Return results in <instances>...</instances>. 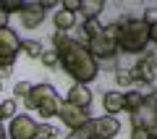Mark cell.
<instances>
[{
	"label": "cell",
	"instance_id": "32",
	"mask_svg": "<svg viewBox=\"0 0 157 139\" xmlns=\"http://www.w3.org/2000/svg\"><path fill=\"white\" fill-rule=\"evenodd\" d=\"M149 42L157 45V24H155V26H149Z\"/></svg>",
	"mask_w": 157,
	"mask_h": 139
},
{
	"label": "cell",
	"instance_id": "18",
	"mask_svg": "<svg viewBox=\"0 0 157 139\" xmlns=\"http://www.w3.org/2000/svg\"><path fill=\"white\" fill-rule=\"evenodd\" d=\"M141 102H144V95L141 92H123V110L134 113Z\"/></svg>",
	"mask_w": 157,
	"mask_h": 139
},
{
	"label": "cell",
	"instance_id": "21",
	"mask_svg": "<svg viewBox=\"0 0 157 139\" xmlns=\"http://www.w3.org/2000/svg\"><path fill=\"white\" fill-rule=\"evenodd\" d=\"M102 24H100V18H92V21H84V34H86V39H92V37H97V34L102 32Z\"/></svg>",
	"mask_w": 157,
	"mask_h": 139
},
{
	"label": "cell",
	"instance_id": "20",
	"mask_svg": "<svg viewBox=\"0 0 157 139\" xmlns=\"http://www.w3.org/2000/svg\"><path fill=\"white\" fill-rule=\"evenodd\" d=\"M71 134H73V137H76V139H89V137H94V134H97L94 118H92V121H86V123H84V126H81V129H76V131H71Z\"/></svg>",
	"mask_w": 157,
	"mask_h": 139
},
{
	"label": "cell",
	"instance_id": "5",
	"mask_svg": "<svg viewBox=\"0 0 157 139\" xmlns=\"http://www.w3.org/2000/svg\"><path fill=\"white\" fill-rule=\"evenodd\" d=\"M131 73H134V81H141V84H147V87H152L155 79H157V55L144 53V55L139 58V63L131 68Z\"/></svg>",
	"mask_w": 157,
	"mask_h": 139
},
{
	"label": "cell",
	"instance_id": "3",
	"mask_svg": "<svg viewBox=\"0 0 157 139\" xmlns=\"http://www.w3.org/2000/svg\"><path fill=\"white\" fill-rule=\"evenodd\" d=\"M131 126L144 129L149 134V139H157V92L147 95L144 102L131 113Z\"/></svg>",
	"mask_w": 157,
	"mask_h": 139
},
{
	"label": "cell",
	"instance_id": "2",
	"mask_svg": "<svg viewBox=\"0 0 157 139\" xmlns=\"http://www.w3.org/2000/svg\"><path fill=\"white\" fill-rule=\"evenodd\" d=\"M121 24V39H118V50L136 55V53L147 50L149 45V26L141 18H123Z\"/></svg>",
	"mask_w": 157,
	"mask_h": 139
},
{
	"label": "cell",
	"instance_id": "4",
	"mask_svg": "<svg viewBox=\"0 0 157 139\" xmlns=\"http://www.w3.org/2000/svg\"><path fill=\"white\" fill-rule=\"evenodd\" d=\"M18 53H21V39L16 37V32L0 29V79L11 73Z\"/></svg>",
	"mask_w": 157,
	"mask_h": 139
},
{
	"label": "cell",
	"instance_id": "29",
	"mask_svg": "<svg viewBox=\"0 0 157 139\" xmlns=\"http://www.w3.org/2000/svg\"><path fill=\"white\" fill-rule=\"evenodd\" d=\"M131 139H149V134H147L144 129H134V131H131Z\"/></svg>",
	"mask_w": 157,
	"mask_h": 139
},
{
	"label": "cell",
	"instance_id": "27",
	"mask_svg": "<svg viewBox=\"0 0 157 139\" xmlns=\"http://www.w3.org/2000/svg\"><path fill=\"white\" fill-rule=\"evenodd\" d=\"M141 21H144L147 26H155V24H157V8H147L144 16H141Z\"/></svg>",
	"mask_w": 157,
	"mask_h": 139
},
{
	"label": "cell",
	"instance_id": "17",
	"mask_svg": "<svg viewBox=\"0 0 157 139\" xmlns=\"http://www.w3.org/2000/svg\"><path fill=\"white\" fill-rule=\"evenodd\" d=\"M21 50L26 53L32 61H37V58H42V42H37V39H21Z\"/></svg>",
	"mask_w": 157,
	"mask_h": 139
},
{
	"label": "cell",
	"instance_id": "37",
	"mask_svg": "<svg viewBox=\"0 0 157 139\" xmlns=\"http://www.w3.org/2000/svg\"><path fill=\"white\" fill-rule=\"evenodd\" d=\"M0 121H3V113H0Z\"/></svg>",
	"mask_w": 157,
	"mask_h": 139
},
{
	"label": "cell",
	"instance_id": "6",
	"mask_svg": "<svg viewBox=\"0 0 157 139\" xmlns=\"http://www.w3.org/2000/svg\"><path fill=\"white\" fill-rule=\"evenodd\" d=\"M86 47H89V53L94 55V61H110L118 53V42H113L105 32H100L97 37L86 39Z\"/></svg>",
	"mask_w": 157,
	"mask_h": 139
},
{
	"label": "cell",
	"instance_id": "26",
	"mask_svg": "<svg viewBox=\"0 0 157 139\" xmlns=\"http://www.w3.org/2000/svg\"><path fill=\"white\" fill-rule=\"evenodd\" d=\"M39 61L45 63L47 68H52V66H58V53H55V50H45V53H42V58H39Z\"/></svg>",
	"mask_w": 157,
	"mask_h": 139
},
{
	"label": "cell",
	"instance_id": "11",
	"mask_svg": "<svg viewBox=\"0 0 157 139\" xmlns=\"http://www.w3.org/2000/svg\"><path fill=\"white\" fill-rule=\"evenodd\" d=\"M94 126H97V137L102 139H113L121 134V121L115 116H102V118H94Z\"/></svg>",
	"mask_w": 157,
	"mask_h": 139
},
{
	"label": "cell",
	"instance_id": "25",
	"mask_svg": "<svg viewBox=\"0 0 157 139\" xmlns=\"http://www.w3.org/2000/svg\"><path fill=\"white\" fill-rule=\"evenodd\" d=\"M29 92H32V84L29 81H16V87H13V97L16 100H24Z\"/></svg>",
	"mask_w": 157,
	"mask_h": 139
},
{
	"label": "cell",
	"instance_id": "33",
	"mask_svg": "<svg viewBox=\"0 0 157 139\" xmlns=\"http://www.w3.org/2000/svg\"><path fill=\"white\" fill-rule=\"evenodd\" d=\"M0 139H8V131H6L3 126H0Z\"/></svg>",
	"mask_w": 157,
	"mask_h": 139
},
{
	"label": "cell",
	"instance_id": "8",
	"mask_svg": "<svg viewBox=\"0 0 157 139\" xmlns=\"http://www.w3.org/2000/svg\"><path fill=\"white\" fill-rule=\"evenodd\" d=\"M8 139H37V121L32 116H16L8 126Z\"/></svg>",
	"mask_w": 157,
	"mask_h": 139
},
{
	"label": "cell",
	"instance_id": "23",
	"mask_svg": "<svg viewBox=\"0 0 157 139\" xmlns=\"http://www.w3.org/2000/svg\"><path fill=\"white\" fill-rule=\"evenodd\" d=\"M58 137V129L50 123H37V139H52Z\"/></svg>",
	"mask_w": 157,
	"mask_h": 139
},
{
	"label": "cell",
	"instance_id": "7",
	"mask_svg": "<svg viewBox=\"0 0 157 139\" xmlns=\"http://www.w3.org/2000/svg\"><path fill=\"white\" fill-rule=\"evenodd\" d=\"M58 118H60V121L66 123V126L71 129V131H76V129H81L86 121H92L89 110H84V108H76V105H71V102H66V100L60 102V110H58Z\"/></svg>",
	"mask_w": 157,
	"mask_h": 139
},
{
	"label": "cell",
	"instance_id": "1",
	"mask_svg": "<svg viewBox=\"0 0 157 139\" xmlns=\"http://www.w3.org/2000/svg\"><path fill=\"white\" fill-rule=\"evenodd\" d=\"M52 45H55V53H58V63L63 66V71L73 79L76 84H89L97 79V66L94 55L89 53L86 42H78V39H71L66 32H55L52 34Z\"/></svg>",
	"mask_w": 157,
	"mask_h": 139
},
{
	"label": "cell",
	"instance_id": "16",
	"mask_svg": "<svg viewBox=\"0 0 157 139\" xmlns=\"http://www.w3.org/2000/svg\"><path fill=\"white\" fill-rule=\"evenodd\" d=\"M60 102H63V100H58V95L50 97V100H45L42 105L37 108V116H42V118H52V116H58V110H60Z\"/></svg>",
	"mask_w": 157,
	"mask_h": 139
},
{
	"label": "cell",
	"instance_id": "10",
	"mask_svg": "<svg viewBox=\"0 0 157 139\" xmlns=\"http://www.w3.org/2000/svg\"><path fill=\"white\" fill-rule=\"evenodd\" d=\"M50 97H55V87H52V84H47V81L32 84V92L24 97V105H26V110H37V108L45 100H50Z\"/></svg>",
	"mask_w": 157,
	"mask_h": 139
},
{
	"label": "cell",
	"instance_id": "15",
	"mask_svg": "<svg viewBox=\"0 0 157 139\" xmlns=\"http://www.w3.org/2000/svg\"><path fill=\"white\" fill-rule=\"evenodd\" d=\"M52 24H55L58 32H66L68 34V29L76 26V13H68V11H63V8H58L55 16H52Z\"/></svg>",
	"mask_w": 157,
	"mask_h": 139
},
{
	"label": "cell",
	"instance_id": "19",
	"mask_svg": "<svg viewBox=\"0 0 157 139\" xmlns=\"http://www.w3.org/2000/svg\"><path fill=\"white\" fill-rule=\"evenodd\" d=\"M0 113H3V121H6V118H16V113H18V100H16V97L3 100V102H0Z\"/></svg>",
	"mask_w": 157,
	"mask_h": 139
},
{
	"label": "cell",
	"instance_id": "12",
	"mask_svg": "<svg viewBox=\"0 0 157 139\" xmlns=\"http://www.w3.org/2000/svg\"><path fill=\"white\" fill-rule=\"evenodd\" d=\"M66 102H71V105H76V108H84V110H89V105H92V92L84 87V84H73V87L68 89V95H66Z\"/></svg>",
	"mask_w": 157,
	"mask_h": 139
},
{
	"label": "cell",
	"instance_id": "30",
	"mask_svg": "<svg viewBox=\"0 0 157 139\" xmlns=\"http://www.w3.org/2000/svg\"><path fill=\"white\" fill-rule=\"evenodd\" d=\"M8 21H11V16H8L3 8H0V29H8Z\"/></svg>",
	"mask_w": 157,
	"mask_h": 139
},
{
	"label": "cell",
	"instance_id": "34",
	"mask_svg": "<svg viewBox=\"0 0 157 139\" xmlns=\"http://www.w3.org/2000/svg\"><path fill=\"white\" fill-rule=\"evenodd\" d=\"M63 139H76V137H73V134H68V137H63Z\"/></svg>",
	"mask_w": 157,
	"mask_h": 139
},
{
	"label": "cell",
	"instance_id": "14",
	"mask_svg": "<svg viewBox=\"0 0 157 139\" xmlns=\"http://www.w3.org/2000/svg\"><path fill=\"white\" fill-rule=\"evenodd\" d=\"M102 108H105V116L121 113L123 110V92H105L102 95Z\"/></svg>",
	"mask_w": 157,
	"mask_h": 139
},
{
	"label": "cell",
	"instance_id": "28",
	"mask_svg": "<svg viewBox=\"0 0 157 139\" xmlns=\"http://www.w3.org/2000/svg\"><path fill=\"white\" fill-rule=\"evenodd\" d=\"M78 3H81V0H63L60 8H63V11H68V13H78Z\"/></svg>",
	"mask_w": 157,
	"mask_h": 139
},
{
	"label": "cell",
	"instance_id": "13",
	"mask_svg": "<svg viewBox=\"0 0 157 139\" xmlns=\"http://www.w3.org/2000/svg\"><path fill=\"white\" fill-rule=\"evenodd\" d=\"M105 0H81L78 3V16L84 21H92V18H100V13L105 11Z\"/></svg>",
	"mask_w": 157,
	"mask_h": 139
},
{
	"label": "cell",
	"instance_id": "24",
	"mask_svg": "<svg viewBox=\"0 0 157 139\" xmlns=\"http://www.w3.org/2000/svg\"><path fill=\"white\" fill-rule=\"evenodd\" d=\"M0 8H3L8 16H13V13H21L24 3H21V0H0Z\"/></svg>",
	"mask_w": 157,
	"mask_h": 139
},
{
	"label": "cell",
	"instance_id": "9",
	"mask_svg": "<svg viewBox=\"0 0 157 139\" xmlns=\"http://www.w3.org/2000/svg\"><path fill=\"white\" fill-rule=\"evenodd\" d=\"M18 18H21L24 29H37L39 24L45 21V8H42V0H29V3H24Z\"/></svg>",
	"mask_w": 157,
	"mask_h": 139
},
{
	"label": "cell",
	"instance_id": "31",
	"mask_svg": "<svg viewBox=\"0 0 157 139\" xmlns=\"http://www.w3.org/2000/svg\"><path fill=\"white\" fill-rule=\"evenodd\" d=\"M42 8H60V3H55V0H42Z\"/></svg>",
	"mask_w": 157,
	"mask_h": 139
},
{
	"label": "cell",
	"instance_id": "35",
	"mask_svg": "<svg viewBox=\"0 0 157 139\" xmlns=\"http://www.w3.org/2000/svg\"><path fill=\"white\" fill-rule=\"evenodd\" d=\"M89 139H102V137H97V134H94V137H89Z\"/></svg>",
	"mask_w": 157,
	"mask_h": 139
},
{
	"label": "cell",
	"instance_id": "22",
	"mask_svg": "<svg viewBox=\"0 0 157 139\" xmlns=\"http://www.w3.org/2000/svg\"><path fill=\"white\" fill-rule=\"evenodd\" d=\"M115 81L121 84V87H131V84H134V73H131V68H118V71H115Z\"/></svg>",
	"mask_w": 157,
	"mask_h": 139
},
{
	"label": "cell",
	"instance_id": "36",
	"mask_svg": "<svg viewBox=\"0 0 157 139\" xmlns=\"http://www.w3.org/2000/svg\"><path fill=\"white\" fill-rule=\"evenodd\" d=\"M0 92H3V79H0Z\"/></svg>",
	"mask_w": 157,
	"mask_h": 139
}]
</instances>
